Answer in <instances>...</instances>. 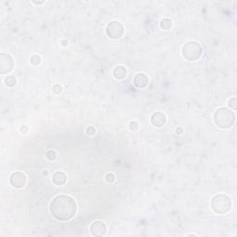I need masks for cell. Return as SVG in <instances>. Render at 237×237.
I'll list each match as a JSON object with an SVG mask.
<instances>
[{
    "label": "cell",
    "instance_id": "obj_1",
    "mask_svg": "<svg viewBox=\"0 0 237 237\" xmlns=\"http://www.w3.org/2000/svg\"><path fill=\"white\" fill-rule=\"evenodd\" d=\"M50 212L56 220L67 221L75 216L77 204L72 197L67 195H59L53 198L50 204Z\"/></svg>",
    "mask_w": 237,
    "mask_h": 237
},
{
    "label": "cell",
    "instance_id": "obj_2",
    "mask_svg": "<svg viewBox=\"0 0 237 237\" xmlns=\"http://www.w3.org/2000/svg\"><path fill=\"white\" fill-rule=\"evenodd\" d=\"M235 122V114L227 108H220L214 114V123L221 129H229Z\"/></svg>",
    "mask_w": 237,
    "mask_h": 237
},
{
    "label": "cell",
    "instance_id": "obj_3",
    "mask_svg": "<svg viewBox=\"0 0 237 237\" xmlns=\"http://www.w3.org/2000/svg\"><path fill=\"white\" fill-rule=\"evenodd\" d=\"M212 210L220 215H224L228 213L232 208V200L225 194L216 195L211 200Z\"/></svg>",
    "mask_w": 237,
    "mask_h": 237
},
{
    "label": "cell",
    "instance_id": "obj_4",
    "mask_svg": "<svg viewBox=\"0 0 237 237\" xmlns=\"http://www.w3.org/2000/svg\"><path fill=\"white\" fill-rule=\"evenodd\" d=\"M203 48L201 45L196 41H189L183 45L181 48V55L185 59L189 61H195L202 56Z\"/></svg>",
    "mask_w": 237,
    "mask_h": 237
},
{
    "label": "cell",
    "instance_id": "obj_5",
    "mask_svg": "<svg viewBox=\"0 0 237 237\" xmlns=\"http://www.w3.org/2000/svg\"><path fill=\"white\" fill-rule=\"evenodd\" d=\"M107 34L110 38L111 39H119L122 37L124 34V27L123 25L118 21V20H113L110 22L107 25L106 28Z\"/></svg>",
    "mask_w": 237,
    "mask_h": 237
},
{
    "label": "cell",
    "instance_id": "obj_6",
    "mask_svg": "<svg viewBox=\"0 0 237 237\" xmlns=\"http://www.w3.org/2000/svg\"><path fill=\"white\" fill-rule=\"evenodd\" d=\"M14 67V60L9 54L1 53L0 54V72L1 74H6L10 72Z\"/></svg>",
    "mask_w": 237,
    "mask_h": 237
},
{
    "label": "cell",
    "instance_id": "obj_7",
    "mask_svg": "<svg viewBox=\"0 0 237 237\" xmlns=\"http://www.w3.org/2000/svg\"><path fill=\"white\" fill-rule=\"evenodd\" d=\"M9 182L13 187H15L17 189H20V188H23L26 185L27 177L24 173H22L20 172H13L10 175Z\"/></svg>",
    "mask_w": 237,
    "mask_h": 237
},
{
    "label": "cell",
    "instance_id": "obj_8",
    "mask_svg": "<svg viewBox=\"0 0 237 237\" xmlns=\"http://www.w3.org/2000/svg\"><path fill=\"white\" fill-rule=\"evenodd\" d=\"M90 232L93 236L102 237L107 233V225L101 221H94L90 226Z\"/></svg>",
    "mask_w": 237,
    "mask_h": 237
},
{
    "label": "cell",
    "instance_id": "obj_9",
    "mask_svg": "<svg viewBox=\"0 0 237 237\" xmlns=\"http://www.w3.org/2000/svg\"><path fill=\"white\" fill-rule=\"evenodd\" d=\"M150 120H151V123H152L153 126H155L157 128H160V127H163L166 124L167 118H166V115L163 112L158 111V112H155V113L152 114Z\"/></svg>",
    "mask_w": 237,
    "mask_h": 237
},
{
    "label": "cell",
    "instance_id": "obj_10",
    "mask_svg": "<svg viewBox=\"0 0 237 237\" xmlns=\"http://www.w3.org/2000/svg\"><path fill=\"white\" fill-rule=\"evenodd\" d=\"M148 77L146 76V74L143 73V72H139L137 73L134 78H133V83L137 88H145L148 85Z\"/></svg>",
    "mask_w": 237,
    "mask_h": 237
},
{
    "label": "cell",
    "instance_id": "obj_11",
    "mask_svg": "<svg viewBox=\"0 0 237 237\" xmlns=\"http://www.w3.org/2000/svg\"><path fill=\"white\" fill-rule=\"evenodd\" d=\"M52 181L55 185H63L67 181V175L65 172L59 171L56 172L52 176Z\"/></svg>",
    "mask_w": 237,
    "mask_h": 237
},
{
    "label": "cell",
    "instance_id": "obj_12",
    "mask_svg": "<svg viewBox=\"0 0 237 237\" xmlns=\"http://www.w3.org/2000/svg\"><path fill=\"white\" fill-rule=\"evenodd\" d=\"M126 75H127V69H125V67H123L121 65L115 67V69H113V76L117 80L124 79L126 77Z\"/></svg>",
    "mask_w": 237,
    "mask_h": 237
},
{
    "label": "cell",
    "instance_id": "obj_13",
    "mask_svg": "<svg viewBox=\"0 0 237 237\" xmlns=\"http://www.w3.org/2000/svg\"><path fill=\"white\" fill-rule=\"evenodd\" d=\"M160 27L163 30H170L172 27V21L169 18H164L160 21Z\"/></svg>",
    "mask_w": 237,
    "mask_h": 237
},
{
    "label": "cell",
    "instance_id": "obj_14",
    "mask_svg": "<svg viewBox=\"0 0 237 237\" xmlns=\"http://www.w3.org/2000/svg\"><path fill=\"white\" fill-rule=\"evenodd\" d=\"M17 83V79L15 76L13 75H8L7 77H6L5 79V84L7 87H14Z\"/></svg>",
    "mask_w": 237,
    "mask_h": 237
},
{
    "label": "cell",
    "instance_id": "obj_15",
    "mask_svg": "<svg viewBox=\"0 0 237 237\" xmlns=\"http://www.w3.org/2000/svg\"><path fill=\"white\" fill-rule=\"evenodd\" d=\"M31 63L33 64V65H34V66H37V65H39L40 63H41V61H42V59H41V57L40 56H38V55H33L32 57H31Z\"/></svg>",
    "mask_w": 237,
    "mask_h": 237
},
{
    "label": "cell",
    "instance_id": "obj_16",
    "mask_svg": "<svg viewBox=\"0 0 237 237\" xmlns=\"http://www.w3.org/2000/svg\"><path fill=\"white\" fill-rule=\"evenodd\" d=\"M47 159L50 161H54L57 159V153L54 150H49L47 152Z\"/></svg>",
    "mask_w": 237,
    "mask_h": 237
},
{
    "label": "cell",
    "instance_id": "obj_17",
    "mask_svg": "<svg viewBox=\"0 0 237 237\" xmlns=\"http://www.w3.org/2000/svg\"><path fill=\"white\" fill-rule=\"evenodd\" d=\"M228 105L231 109L235 110L237 109V98L236 97H232L228 100Z\"/></svg>",
    "mask_w": 237,
    "mask_h": 237
},
{
    "label": "cell",
    "instance_id": "obj_18",
    "mask_svg": "<svg viewBox=\"0 0 237 237\" xmlns=\"http://www.w3.org/2000/svg\"><path fill=\"white\" fill-rule=\"evenodd\" d=\"M105 180H106L108 182L112 183V182H114V181H116V176H115V174H114V173H112V172H109V173H107V174H106V176H105Z\"/></svg>",
    "mask_w": 237,
    "mask_h": 237
},
{
    "label": "cell",
    "instance_id": "obj_19",
    "mask_svg": "<svg viewBox=\"0 0 237 237\" xmlns=\"http://www.w3.org/2000/svg\"><path fill=\"white\" fill-rule=\"evenodd\" d=\"M139 128V123L135 120H132L129 123V129L131 131H136Z\"/></svg>",
    "mask_w": 237,
    "mask_h": 237
},
{
    "label": "cell",
    "instance_id": "obj_20",
    "mask_svg": "<svg viewBox=\"0 0 237 237\" xmlns=\"http://www.w3.org/2000/svg\"><path fill=\"white\" fill-rule=\"evenodd\" d=\"M85 132L88 134V135H94L96 133V129L94 126H88L85 130Z\"/></svg>",
    "mask_w": 237,
    "mask_h": 237
},
{
    "label": "cell",
    "instance_id": "obj_21",
    "mask_svg": "<svg viewBox=\"0 0 237 237\" xmlns=\"http://www.w3.org/2000/svg\"><path fill=\"white\" fill-rule=\"evenodd\" d=\"M53 92L56 94V95H59L60 94L61 92H62V86L61 85H59V84H55L54 86H53Z\"/></svg>",
    "mask_w": 237,
    "mask_h": 237
},
{
    "label": "cell",
    "instance_id": "obj_22",
    "mask_svg": "<svg viewBox=\"0 0 237 237\" xmlns=\"http://www.w3.org/2000/svg\"><path fill=\"white\" fill-rule=\"evenodd\" d=\"M27 131H28V127H27V125H22V127H20V132H22L23 133L27 132Z\"/></svg>",
    "mask_w": 237,
    "mask_h": 237
},
{
    "label": "cell",
    "instance_id": "obj_23",
    "mask_svg": "<svg viewBox=\"0 0 237 237\" xmlns=\"http://www.w3.org/2000/svg\"><path fill=\"white\" fill-rule=\"evenodd\" d=\"M176 132H177V134H181L183 132V130L181 128H177L176 129Z\"/></svg>",
    "mask_w": 237,
    "mask_h": 237
},
{
    "label": "cell",
    "instance_id": "obj_24",
    "mask_svg": "<svg viewBox=\"0 0 237 237\" xmlns=\"http://www.w3.org/2000/svg\"><path fill=\"white\" fill-rule=\"evenodd\" d=\"M34 3L35 5H40V4H43V3H44V1H42V2H36V1H34Z\"/></svg>",
    "mask_w": 237,
    "mask_h": 237
},
{
    "label": "cell",
    "instance_id": "obj_25",
    "mask_svg": "<svg viewBox=\"0 0 237 237\" xmlns=\"http://www.w3.org/2000/svg\"><path fill=\"white\" fill-rule=\"evenodd\" d=\"M67 44H68V42L67 41H62V46H67Z\"/></svg>",
    "mask_w": 237,
    "mask_h": 237
}]
</instances>
